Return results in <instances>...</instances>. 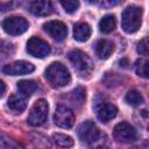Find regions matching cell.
Listing matches in <instances>:
<instances>
[{"instance_id":"obj_22","label":"cell","mask_w":149,"mask_h":149,"mask_svg":"<svg viewBox=\"0 0 149 149\" xmlns=\"http://www.w3.org/2000/svg\"><path fill=\"white\" fill-rule=\"evenodd\" d=\"M64 10L69 14L74 13L79 8V0H59Z\"/></svg>"},{"instance_id":"obj_27","label":"cell","mask_w":149,"mask_h":149,"mask_svg":"<svg viewBox=\"0 0 149 149\" xmlns=\"http://www.w3.org/2000/svg\"><path fill=\"white\" fill-rule=\"evenodd\" d=\"M95 3L101 7H112L118 3V0H95Z\"/></svg>"},{"instance_id":"obj_2","label":"cell","mask_w":149,"mask_h":149,"mask_svg":"<svg viewBox=\"0 0 149 149\" xmlns=\"http://www.w3.org/2000/svg\"><path fill=\"white\" fill-rule=\"evenodd\" d=\"M142 8L137 6H128L123 13L121 19L122 29L127 34H133L137 31L142 23Z\"/></svg>"},{"instance_id":"obj_21","label":"cell","mask_w":149,"mask_h":149,"mask_svg":"<svg viewBox=\"0 0 149 149\" xmlns=\"http://www.w3.org/2000/svg\"><path fill=\"white\" fill-rule=\"evenodd\" d=\"M148 66H149V62L147 59H137L135 63V71L140 77L143 78H148L149 77V71H148Z\"/></svg>"},{"instance_id":"obj_15","label":"cell","mask_w":149,"mask_h":149,"mask_svg":"<svg viewBox=\"0 0 149 149\" xmlns=\"http://www.w3.org/2000/svg\"><path fill=\"white\" fill-rule=\"evenodd\" d=\"M95 55L100 59H107L114 51V44L108 40H99L94 45Z\"/></svg>"},{"instance_id":"obj_6","label":"cell","mask_w":149,"mask_h":149,"mask_svg":"<svg viewBox=\"0 0 149 149\" xmlns=\"http://www.w3.org/2000/svg\"><path fill=\"white\" fill-rule=\"evenodd\" d=\"M2 28L8 35L16 36L26 33L29 28V23L22 16H9L3 20Z\"/></svg>"},{"instance_id":"obj_17","label":"cell","mask_w":149,"mask_h":149,"mask_svg":"<svg viewBox=\"0 0 149 149\" xmlns=\"http://www.w3.org/2000/svg\"><path fill=\"white\" fill-rule=\"evenodd\" d=\"M37 90V84L34 80H21L17 83V91L20 94H22L26 98H29L35 91Z\"/></svg>"},{"instance_id":"obj_4","label":"cell","mask_w":149,"mask_h":149,"mask_svg":"<svg viewBox=\"0 0 149 149\" xmlns=\"http://www.w3.org/2000/svg\"><path fill=\"white\" fill-rule=\"evenodd\" d=\"M48 112H49V105H48L47 100L38 99L33 105L30 113H29V116L27 119V122L33 127L42 126L47 121Z\"/></svg>"},{"instance_id":"obj_18","label":"cell","mask_w":149,"mask_h":149,"mask_svg":"<svg viewBox=\"0 0 149 149\" xmlns=\"http://www.w3.org/2000/svg\"><path fill=\"white\" fill-rule=\"evenodd\" d=\"M116 27V20L114 15H105L100 21H99V30L104 34H109L112 33Z\"/></svg>"},{"instance_id":"obj_5","label":"cell","mask_w":149,"mask_h":149,"mask_svg":"<svg viewBox=\"0 0 149 149\" xmlns=\"http://www.w3.org/2000/svg\"><path fill=\"white\" fill-rule=\"evenodd\" d=\"M77 134H78V137L81 140V142L87 144H93L102 137L100 129L91 120H87L80 123V126L78 127Z\"/></svg>"},{"instance_id":"obj_1","label":"cell","mask_w":149,"mask_h":149,"mask_svg":"<svg viewBox=\"0 0 149 149\" xmlns=\"http://www.w3.org/2000/svg\"><path fill=\"white\" fill-rule=\"evenodd\" d=\"M44 76L52 87H63L68 85L71 80L69 70L59 62L51 63L47 68Z\"/></svg>"},{"instance_id":"obj_13","label":"cell","mask_w":149,"mask_h":149,"mask_svg":"<svg viewBox=\"0 0 149 149\" xmlns=\"http://www.w3.org/2000/svg\"><path fill=\"white\" fill-rule=\"evenodd\" d=\"M29 10L35 16H48L54 12V5L51 0H33Z\"/></svg>"},{"instance_id":"obj_7","label":"cell","mask_w":149,"mask_h":149,"mask_svg":"<svg viewBox=\"0 0 149 149\" xmlns=\"http://www.w3.org/2000/svg\"><path fill=\"white\" fill-rule=\"evenodd\" d=\"M113 136L120 143H130L137 140V132L130 123L120 122L114 127Z\"/></svg>"},{"instance_id":"obj_16","label":"cell","mask_w":149,"mask_h":149,"mask_svg":"<svg viewBox=\"0 0 149 149\" xmlns=\"http://www.w3.org/2000/svg\"><path fill=\"white\" fill-rule=\"evenodd\" d=\"M91 27L86 22H78L73 27V37L78 42H85L91 36Z\"/></svg>"},{"instance_id":"obj_9","label":"cell","mask_w":149,"mask_h":149,"mask_svg":"<svg viewBox=\"0 0 149 149\" xmlns=\"http://www.w3.org/2000/svg\"><path fill=\"white\" fill-rule=\"evenodd\" d=\"M55 123L61 128H71L74 123V114L71 108L64 105H58L54 114Z\"/></svg>"},{"instance_id":"obj_11","label":"cell","mask_w":149,"mask_h":149,"mask_svg":"<svg viewBox=\"0 0 149 149\" xmlns=\"http://www.w3.org/2000/svg\"><path fill=\"white\" fill-rule=\"evenodd\" d=\"M35 70L34 64L26 62V61H16L10 64L5 65L2 69L3 73L9 74V76H22V74H28L31 73Z\"/></svg>"},{"instance_id":"obj_23","label":"cell","mask_w":149,"mask_h":149,"mask_svg":"<svg viewBox=\"0 0 149 149\" xmlns=\"http://www.w3.org/2000/svg\"><path fill=\"white\" fill-rule=\"evenodd\" d=\"M71 100L77 102V104H83L85 101V88L79 86L77 88H74L72 92H71Z\"/></svg>"},{"instance_id":"obj_26","label":"cell","mask_w":149,"mask_h":149,"mask_svg":"<svg viewBox=\"0 0 149 149\" xmlns=\"http://www.w3.org/2000/svg\"><path fill=\"white\" fill-rule=\"evenodd\" d=\"M0 146L1 147H6V148H13V147H17L16 143H14L10 139H8L6 135L0 133Z\"/></svg>"},{"instance_id":"obj_12","label":"cell","mask_w":149,"mask_h":149,"mask_svg":"<svg viewBox=\"0 0 149 149\" xmlns=\"http://www.w3.org/2000/svg\"><path fill=\"white\" fill-rule=\"evenodd\" d=\"M43 29L47 34H49L54 40L61 42L66 37L68 29L65 23L61 21H48L43 24Z\"/></svg>"},{"instance_id":"obj_20","label":"cell","mask_w":149,"mask_h":149,"mask_svg":"<svg viewBox=\"0 0 149 149\" xmlns=\"http://www.w3.org/2000/svg\"><path fill=\"white\" fill-rule=\"evenodd\" d=\"M51 139H52V141H54L57 146H59V147L66 148V147H72V146H73V140H72V137L69 136V135H65V134L55 133V134H52Z\"/></svg>"},{"instance_id":"obj_3","label":"cell","mask_w":149,"mask_h":149,"mask_svg":"<svg viewBox=\"0 0 149 149\" xmlns=\"http://www.w3.org/2000/svg\"><path fill=\"white\" fill-rule=\"evenodd\" d=\"M68 58L72 66L81 74L84 73H90L93 69V63L91 58L81 50L79 49H73L68 54Z\"/></svg>"},{"instance_id":"obj_10","label":"cell","mask_w":149,"mask_h":149,"mask_svg":"<svg viewBox=\"0 0 149 149\" xmlns=\"http://www.w3.org/2000/svg\"><path fill=\"white\" fill-rule=\"evenodd\" d=\"M94 109H95V114H97L98 120H100L104 123L111 121L118 114L116 106L114 104L107 101V100H100V101H98L95 104V106H94Z\"/></svg>"},{"instance_id":"obj_14","label":"cell","mask_w":149,"mask_h":149,"mask_svg":"<svg viewBox=\"0 0 149 149\" xmlns=\"http://www.w3.org/2000/svg\"><path fill=\"white\" fill-rule=\"evenodd\" d=\"M7 106L8 108L15 113V114H20L22 113L26 107H27V102H26V97H23L20 93H13L12 95H9L8 101H7Z\"/></svg>"},{"instance_id":"obj_28","label":"cell","mask_w":149,"mask_h":149,"mask_svg":"<svg viewBox=\"0 0 149 149\" xmlns=\"http://www.w3.org/2000/svg\"><path fill=\"white\" fill-rule=\"evenodd\" d=\"M5 92H6V85H5V83L0 79V98L5 94Z\"/></svg>"},{"instance_id":"obj_29","label":"cell","mask_w":149,"mask_h":149,"mask_svg":"<svg viewBox=\"0 0 149 149\" xmlns=\"http://www.w3.org/2000/svg\"><path fill=\"white\" fill-rule=\"evenodd\" d=\"M88 2H95V0H87Z\"/></svg>"},{"instance_id":"obj_8","label":"cell","mask_w":149,"mask_h":149,"mask_svg":"<svg viewBox=\"0 0 149 149\" xmlns=\"http://www.w3.org/2000/svg\"><path fill=\"white\" fill-rule=\"evenodd\" d=\"M26 50L30 56L36 57V58H44L51 51L49 44L45 41L41 40L40 37H36V36H33L28 40Z\"/></svg>"},{"instance_id":"obj_24","label":"cell","mask_w":149,"mask_h":149,"mask_svg":"<svg viewBox=\"0 0 149 149\" xmlns=\"http://www.w3.org/2000/svg\"><path fill=\"white\" fill-rule=\"evenodd\" d=\"M137 52L142 56H148V37H143L139 43L136 48Z\"/></svg>"},{"instance_id":"obj_25","label":"cell","mask_w":149,"mask_h":149,"mask_svg":"<svg viewBox=\"0 0 149 149\" xmlns=\"http://www.w3.org/2000/svg\"><path fill=\"white\" fill-rule=\"evenodd\" d=\"M21 5V0H10L6 3H1L0 5V10L1 12H5V10H10V9H14L16 7H19Z\"/></svg>"},{"instance_id":"obj_19","label":"cell","mask_w":149,"mask_h":149,"mask_svg":"<svg viewBox=\"0 0 149 149\" xmlns=\"http://www.w3.org/2000/svg\"><path fill=\"white\" fill-rule=\"evenodd\" d=\"M125 100H126L127 104H129L132 106H140L144 101L141 92H139L137 90H130V91H128L127 94H126V97H125Z\"/></svg>"}]
</instances>
